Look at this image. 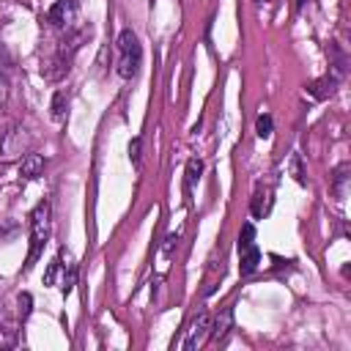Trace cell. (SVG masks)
Returning a JSON list of instances; mask_svg holds the SVG:
<instances>
[{
  "label": "cell",
  "instance_id": "6da1fadb",
  "mask_svg": "<svg viewBox=\"0 0 351 351\" xmlns=\"http://www.w3.org/2000/svg\"><path fill=\"white\" fill-rule=\"evenodd\" d=\"M140 60H143V49H140V41L134 36V30H121L118 36V60H115V71L123 77V80H132L140 69Z\"/></svg>",
  "mask_w": 351,
  "mask_h": 351
},
{
  "label": "cell",
  "instance_id": "7a4b0ae2",
  "mask_svg": "<svg viewBox=\"0 0 351 351\" xmlns=\"http://www.w3.org/2000/svg\"><path fill=\"white\" fill-rule=\"evenodd\" d=\"M47 236H49V203L41 200V203L33 208V214H30V258H27V266H25V269L33 266V261L38 258V252H41Z\"/></svg>",
  "mask_w": 351,
  "mask_h": 351
},
{
  "label": "cell",
  "instance_id": "3957f363",
  "mask_svg": "<svg viewBox=\"0 0 351 351\" xmlns=\"http://www.w3.org/2000/svg\"><path fill=\"white\" fill-rule=\"evenodd\" d=\"M30 151V134L22 123H11L0 137V162H14Z\"/></svg>",
  "mask_w": 351,
  "mask_h": 351
},
{
  "label": "cell",
  "instance_id": "277c9868",
  "mask_svg": "<svg viewBox=\"0 0 351 351\" xmlns=\"http://www.w3.org/2000/svg\"><path fill=\"white\" fill-rule=\"evenodd\" d=\"M252 239H255V228L252 225H244L241 241H239V255H241L239 269H241V274H252L258 269V263H261V250L255 247Z\"/></svg>",
  "mask_w": 351,
  "mask_h": 351
},
{
  "label": "cell",
  "instance_id": "5b68a950",
  "mask_svg": "<svg viewBox=\"0 0 351 351\" xmlns=\"http://www.w3.org/2000/svg\"><path fill=\"white\" fill-rule=\"evenodd\" d=\"M74 19H77V3L74 0H55L52 3V8L47 11V22L52 25V27H71L74 25Z\"/></svg>",
  "mask_w": 351,
  "mask_h": 351
},
{
  "label": "cell",
  "instance_id": "8992f818",
  "mask_svg": "<svg viewBox=\"0 0 351 351\" xmlns=\"http://www.w3.org/2000/svg\"><path fill=\"white\" fill-rule=\"evenodd\" d=\"M208 326H211V318H208V313H197V315L192 318L189 329H186L184 351H195V348H197V346L203 343V337L208 335Z\"/></svg>",
  "mask_w": 351,
  "mask_h": 351
},
{
  "label": "cell",
  "instance_id": "52a82bcc",
  "mask_svg": "<svg viewBox=\"0 0 351 351\" xmlns=\"http://www.w3.org/2000/svg\"><path fill=\"white\" fill-rule=\"evenodd\" d=\"M16 321L5 310H0V348H11L16 343Z\"/></svg>",
  "mask_w": 351,
  "mask_h": 351
},
{
  "label": "cell",
  "instance_id": "ba28073f",
  "mask_svg": "<svg viewBox=\"0 0 351 351\" xmlns=\"http://www.w3.org/2000/svg\"><path fill=\"white\" fill-rule=\"evenodd\" d=\"M41 170H44V156H41V154H30V151H27V154L22 156L19 176L30 181V178H38V176H41Z\"/></svg>",
  "mask_w": 351,
  "mask_h": 351
},
{
  "label": "cell",
  "instance_id": "9c48e42d",
  "mask_svg": "<svg viewBox=\"0 0 351 351\" xmlns=\"http://www.w3.org/2000/svg\"><path fill=\"white\" fill-rule=\"evenodd\" d=\"M233 326V310L230 307H225L219 315H217V321L208 326V335H211V340L217 343V340H222L225 335H228V329Z\"/></svg>",
  "mask_w": 351,
  "mask_h": 351
},
{
  "label": "cell",
  "instance_id": "30bf717a",
  "mask_svg": "<svg viewBox=\"0 0 351 351\" xmlns=\"http://www.w3.org/2000/svg\"><path fill=\"white\" fill-rule=\"evenodd\" d=\"M269 208H271V189L266 186V189H258V192L252 195V203H250V211H252V217H258V219H263V217L269 214Z\"/></svg>",
  "mask_w": 351,
  "mask_h": 351
},
{
  "label": "cell",
  "instance_id": "8fae6325",
  "mask_svg": "<svg viewBox=\"0 0 351 351\" xmlns=\"http://www.w3.org/2000/svg\"><path fill=\"white\" fill-rule=\"evenodd\" d=\"M332 189L337 195V200H343L348 195V165H340L335 170V178H332Z\"/></svg>",
  "mask_w": 351,
  "mask_h": 351
},
{
  "label": "cell",
  "instance_id": "7c38bea8",
  "mask_svg": "<svg viewBox=\"0 0 351 351\" xmlns=\"http://www.w3.org/2000/svg\"><path fill=\"white\" fill-rule=\"evenodd\" d=\"M52 118H55V121H63V118H66V93H63V90H58V93L52 96Z\"/></svg>",
  "mask_w": 351,
  "mask_h": 351
},
{
  "label": "cell",
  "instance_id": "4fadbf2b",
  "mask_svg": "<svg viewBox=\"0 0 351 351\" xmlns=\"http://www.w3.org/2000/svg\"><path fill=\"white\" fill-rule=\"evenodd\" d=\"M255 132H258V137H263V140L271 134V115H269V112H261V115H258Z\"/></svg>",
  "mask_w": 351,
  "mask_h": 351
},
{
  "label": "cell",
  "instance_id": "5bb4252c",
  "mask_svg": "<svg viewBox=\"0 0 351 351\" xmlns=\"http://www.w3.org/2000/svg\"><path fill=\"white\" fill-rule=\"evenodd\" d=\"M200 170H203V162H200V159H189V162H186V184H189V186L197 184Z\"/></svg>",
  "mask_w": 351,
  "mask_h": 351
},
{
  "label": "cell",
  "instance_id": "9a60e30c",
  "mask_svg": "<svg viewBox=\"0 0 351 351\" xmlns=\"http://www.w3.org/2000/svg\"><path fill=\"white\" fill-rule=\"evenodd\" d=\"M291 173H293V178H296L299 184H304V167H302V156H299V154L291 156Z\"/></svg>",
  "mask_w": 351,
  "mask_h": 351
},
{
  "label": "cell",
  "instance_id": "2e32d148",
  "mask_svg": "<svg viewBox=\"0 0 351 351\" xmlns=\"http://www.w3.org/2000/svg\"><path fill=\"white\" fill-rule=\"evenodd\" d=\"M58 271H60V261L55 258V261L49 263L47 274H44V282H47V285H55V282H58Z\"/></svg>",
  "mask_w": 351,
  "mask_h": 351
},
{
  "label": "cell",
  "instance_id": "e0dca14e",
  "mask_svg": "<svg viewBox=\"0 0 351 351\" xmlns=\"http://www.w3.org/2000/svg\"><path fill=\"white\" fill-rule=\"evenodd\" d=\"M30 304H33V296L25 291V293H19V315L22 318H27L30 315Z\"/></svg>",
  "mask_w": 351,
  "mask_h": 351
},
{
  "label": "cell",
  "instance_id": "ac0fdd59",
  "mask_svg": "<svg viewBox=\"0 0 351 351\" xmlns=\"http://www.w3.org/2000/svg\"><path fill=\"white\" fill-rule=\"evenodd\" d=\"M129 156H132L134 165H140V137L132 140V145H129Z\"/></svg>",
  "mask_w": 351,
  "mask_h": 351
},
{
  "label": "cell",
  "instance_id": "d6986e66",
  "mask_svg": "<svg viewBox=\"0 0 351 351\" xmlns=\"http://www.w3.org/2000/svg\"><path fill=\"white\" fill-rule=\"evenodd\" d=\"M5 96H8V82H5V77H0V107L5 104Z\"/></svg>",
  "mask_w": 351,
  "mask_h": 351
},
{
  "label": "cell",
  "instance_id": "ffe728a7",
  "mask_svg": "<svg viewBox=\"0 0 351 351\" xmlns=\"http://www.w3.org/2000/svg\"><path fill=\"white\" fill-rule=\"evenodd\" d=\"M304 5V0H296V8H302Z\"/></svg>",
  "mask_w": 351,
  "mask_h": 351
},
{
  "label": "cell",
  "instance_id": "44dd1931",
  "mask_svg": "<svg viewBox=\"0 0 351 351\" xmlns=\"http://www.w3.org/2000/svg\"><path fill=\"white\" fill-rule=\"evenodd\" d=\"M258 3H269V0H258Z\"/></svg>",
  "mask_w": 351,
  "mask_h": 351
}]
</instances>
